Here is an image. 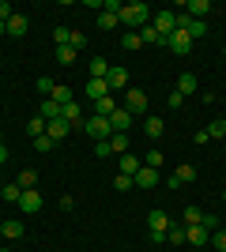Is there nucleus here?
<instances>
[{"instance_id": "1", "label": "nucleus", "mask_w": 226, "mask_h": 252, "mask_svg": "<svg viewBox=\"0 0 226 252\" xmlns=\"http://www.w3.org/2000/svg\"><path fill=\"white\" fill-rule=\"evenodd\" d=\"M117 19L125 23V27H132V31H143L147 19H151V8H147V4H121Z\"/></svg>"}, {"instance_id": "2", "label": "nucleus", "mask_w": 226, "mask_h": 252, "mask_svg": "<svg viewBox=\"0 0 226 252\" xmlns=\"http://www.w3.org/2000/svg\"><path fill=\"white\" fill-rule=\"evenodd\" d=\"M75 128H79V132H87V136L95 139V143H102V139H109V136H113V128H109V121H106V117H87L83 125H75ZM75 128H72V132H75Z\"/></svg>"}, {"instance_id": "3", "label": "nucleus", "mask_w": 226, "mask_h": 252, "mask_svg": "<svg viewBox=\"0 0 226 252\" xmlns=\"http://www.w3.org/2000/svg\"><path fill=\"white\" fill-rule=\"evenodd\" d=\"M117 11H121L117 0H106V4H102V11H98V31H113V27H121Z\"/></svg>"}, {"instance_id": "4", "label": "nucleus", "mask_w": 226, "mask_h": 252, "mask_svg": "<svg viewBox=\"0 0 226 252\" xmlns=\"http://www.w3.org/2000/svg\"><path fill=\"white\" fill-rule=\"evenodd\" d=\"M151 27H155L162 38H170V34L177 31V15H173V11H151Z\"/></svg>"}, {"instance_id": "5", "label": "nucleus", "mask_w": 226, "mask_h": 252, "mask_svg": "<svg viewBox=\"0 0 226 252\" xmlns=\"http://www.w3.org/2000/svg\"><path fill=\"white\" fill-rule=\"evenodd\" d=\"M125 109H129L132 117H143L147 113V94L136 91V87H129V91H125Z\"/></svg>"}, {"instance_id": "6", "label": "nucleus", "mask_w": 226, "mask_h": 252, "mask_svg": "<svg viewBox=\"0 0 226 252\" xmlns=\"http://www.w3.org/2000/svg\"><path fill=\"white\" fill-rule=\"evenodd\" d=\"M42 192H34V189H23V196H19V207H23V215H38L42 211Z\"/></svg>"}, {"instance_id": "7", "label": "nucleus", "mask_w": 226, "mask_h": 252, "mask_svg": "<svg viewBox=\"0 0 226 252\" xmlns=\"http://www.w3.org/2000/svg\"><path fill=\"white\" fill-rule=\"evenodd\" d=\"M162 45H170V49L177 53V57H185V53L193 49V38H189V34H185V31H173L170 38H162Z\"/></svg>"}, {"instance_id": "8", "label": "nucleus", "mask_w": 226, "mask_h": 252, "mask_svg": "<svg viewBox=\"0 0 226 252\" xmlns=\"http://www.w3.org/2000/svg\"><path fill=\"white\" fill-rule=\"evenodd\" d=\"M106 87H109V94H117V91H129V68H109Z\"/></svg>"}, {"instance_id": "9", "label": "nucleus", "mask_w": 226, "mask_h": 252, "mask_svg": "<svg viewBox=\"0 0 226 252\" xmlns=\"http://www.w3.org/2000/svg\"><path fill=\"white\" fill-rule=\"evenodd\" d=\"M45 136L53 139V143H61L65 136H72V125H68L65 117H57V121H49V125H45Z\"/></svg>"}, {"instance_id": "10", "label": "nucleus", "mask_w": 226, "mask_h": 252, "mask_svg": "<svg viewBox=\"0 0 226 252\" xmlns=\"http://www.w3.org/2000/svg\"><path fill=\"white\" fill-rule=\"evenodd\" d=\"M132 185H136V189H155V185H159V169H151V166H140V173H136V177H132Z\"/></svg>"}, {"instance_id": "11", "label": "nucleus", "mask_w": 226, "mask_h": 252, "mask_svg": "<svg viewBox=\"0 0 226 252\" xmlns=\"http://www.w3.org/2000/svg\"><path fill=\"white\" fill-rule=\"evenodd\" d=\"M147 230L151 233H166L170 230V215H166V211H151L147 215Z\"/></svg>"}, {"instance_id": "12", "label": "nucleus", "mask_w": 226, "mask_h": 252, "mask_svg": "<svg viewBox=\"0 0 226 252\" xmlns=\"http://www.w3.org/2000/svg\"><path fill=\"white\" fill-rule=\"evenodd\" d=\"M196 87H200L196 72H181V79H177V94H181V98H189V94H196Z\"/></svg>"}, {"instance_id": "13", "label": "nucleus", "mask_w": 226, "mask_h": 252, "mask_svg": "<svg viewBox=\"0 0 226 252\" xmlns=\"http://www.w3.org/2000/svg\"><path fill=\"white\" fill-rule=\"evenodd\" d=\"M117 109H121V105H117V98H113V94H106V98H98V102H95V117H106V121L117 113Z\"/></svg>"}, {"instance_id": "14", "label": "nucleus", "mask_w": 226, "mask_h": 252, "mask_svg": "<svg viewBox=\"0 0 226 252\" xmlns=\"http://www.w3.org/2000/svg\"><path fill=\"white\" fill-rule=\"evenodd\" d=\"M117 166H121V173H125V177H136V173H140V166H143V158H136V155H121V158H117Z\"/></svg>"}, {"instance_id": "15", "label": "nucleus", "mask_w": 226, "mask_h": 252, "mask_svg": "<svg viewBox=\"0 0 226 252\" xmlns=\"http://www.w3.org/2000/svg\"><path fill=\"white\" fill-rule=\"evenodd\" d=\"M109 128H113V132H129V128H132V113L125 109V105H121L117 113L109 117Z\"/></svg>"}, {"instance_id": "16", "label": "nucleus", "mask_w": 226, "mask_h": 252, "mask_svg": "<svg viewBox=\"0 0 226 252\" xmlns=\"http://www.w3.org/2000/svg\"><path fill=\"white\" fill-rule=\"evenodd\" d=\"M87 72H91V79H106V75H109V61H106V57H91Z\"/></svg>"}, {"instance_id": "17", "label": "nucleus", "mask_w": 226, "mask_h": 252, "mask_svg": "<svg viewBox=\"0 0 226 252\" xmlns=\"http://www.w3.org/2000/svg\"><path fill=\"white\" fill-rule=\"evenodd\" d=\"M109 151H113V155H129V132H113V136H109Z\"/></svg>"}, {"instance_id": "18", "label": "nucleus", "mask_w": 226, "mask_h": 252, "mask_svg": "<svg viewBox=\"0 0 226 252\" xmlns=\"http://www.w3.org/2000/svg\"><path fill=\"white\" fill-rule=\"evenodd\" d=\"M185 34H189L193 42H200V38L207 34V23H204V19H193V15H189V23H185Z\"/></svg>"}, {"instance_id": "19", "label": "nucleus", "mask_w": 226, "mask_h": 252, "mask_svg": "<svg viewBox=\"0 0 226 252\" xmlns=\"http://www.w3.org/2000/svg\"><path fill=\"white\" fill-rule=\"evenodd\" d=\"M4 27H8V34H27V27H31V19H27L23 11H15V15H11V19L4 23Z\"/></svg>"}, {"instance_id": "20", "label": "nucleus", "mask_w": 226, "mask_h": 252, "mask_svg": "<svg viewBox=\"0 0 226 252\" xmlns=\"http://www.w3.org/2000/svg\"><path fill=\"white\" fill-rule=\"evenodd\" d=\"M109 94V87H106V79H87V98H106Z\"/></svg>"}, {"instance_id": "21", "label": "nucleus", "mask_w": 226, "mask_h": 252, "mask_svg": "<svg viewBox=\"0 0 226 252\" xmlns=\"http://www.w3.org/2000/svg\"><path fill=\"white\" fill-rule=\"evenodd\" d=\"M162 132H166V125H162V117H147V121H143V136L159 139Z\"/></svg>"}, {"instance_id": "22", "label": "nucleus", "mask_w": 226, "mask_h": 252, "mask_svg": "<svg viewBox=\"0 0 226 252\" xmlns=\"http://www.w3.org/2000/svg\"><path fill=\"white\" fill-rule=\"evenodd\" d=\"M38 117H42L45 125H49V121H57V117H61V105H57L53 98H45V102H42V109H38Z\"/></svg>"}, {"instance_id": "23", "label": "nucleus", "mask_w": 226, "mask_h": 252, "mask_svg": "<svg viewBox=\"0 0 226 252\" xmlns=\"http://www.w3.org/2000/svg\"><path fill=\"white\" fill-rule=\"evenodd\" d=\"M185 241L189 245H207V230L204 226H185Z\"/></svg>"}, {"instance_id": "24", "label": "nucleus", "mask_w": 226, "mask_h": 252, "mask_svg": "<svg viewBox=\"0 0 226 252\" xmlns=\"http://www.w3.org/2000/svg\"><path fill=\"white\" fill-rule=\"evenodd\" d=\"M185 11H189L193 19H204L207 11H211V4H207V0H189V4H185Z\"/></svg>"}, {"instance_id": "25", "label": "nucleus", "mask_w": 226, "mask_h": 252, "mask_svg": "<svg viewBox=\"0 0 226 252\" xmlns=\"http://www.w3.org/2000/svg\"><path fill=\"white\" fill-rule=\"evenodd\" d=\"M136 34H140V42H143V45H162V34L155 31L151 23H147V27H143V31H136Z\"/></svg>"}, {"instance_id": "26", "label": "nucleus", "mask_w": 226, "mask_h": 252, "mask_svg": "<svg viewBox=\"0 0 226 252\" xmlns=\"http://www.w3.org/2000/svg\"><path fill=\"white\" fill-rule=\"evenodd\" d=\"M173 181H177V185H193V181H196V169L193 166H177V169H173Z\"/></svg>"}, {"instance_id": "27", "label": "nucleus", "mask_w": 226, "mask_h": 252, "mask_svg": "<svg viewBox=\"0 0 226 252\" xmlns=\"http://www.w3.org/2000/svg\"><path fill=\"white\" fill-rule=\"evenodd\" d=\"M0 233L11 237V241H19V237H23V222H0Z\"/></svg>"}, {"instance_id": "28", "label": "nucleus", "mask_w": 226, "mask_h": 252, "mask_svg": "<svg viewBox=\"0 0 226 252\" xmlns=\"http://www.w3.org/2000/svg\"><path fill=\"white\" fill-rule=\"evenodd\" d=\"M49 98H53V102L61 105V109H65V105L72 102V91H68V87H61V83H57V87H53V94H49Z\"/></svg>"}, {"instance_id": "29", "label": "nucleus", "mask_w": 226, "mask_h": 252, "mask_svg": "<svg viewBox=\"0 0 226 252\" xmlns=\"http://www.w3.org/2000/svg\"><path fill=\"white\" fill-rule=\"evenodd\" d=\"M57 64H65V68L75 64V49H72V45H57Z\"/></svg>"}, {"instance_id": "30", "label": "nucleus", "mask_w": 226, "mask_h": 252, "mask_svg": "<svg viewBox=\"0 0 226 252\" xmlns=\"http://www.w3.org/2000/svg\"><path fill=\"white\" fill-rule=\"evenodd\" d=\"M200 222H204V211L196 207V203H193V207H185V226H200Z\"/></svg>"}, {"instance_id": "31", "label": "nucleus", "mask_w": 226, "mask_h": 252, "mask_svg": "<svg viewBox=\"0 0 226 252\" xmlns=\"http://www.w3.org/2000/svg\"><path fill=\"white\" fill-rule=\"evenodd\" d=\"M27 136H31V139L45 136V121H42V117H34V121H27Z\"/></svg>"}, {"instance_id": "32", "label": "nucleus", "mask_w": 226, "mask_h": 252, "mask_svg": "<svg viewBox=\"0 0 226 252\" xmlns=\"http://www.w3.org/2000/svg\"><path fill=\"white\" fill-rule=\"evenodd\" d=\"M0 196H4V200H8V203H19L23 189H19V185H0Z\"/></svg>"}, {"instance_id": "33", "label": "nucleus", "mask_w": 226, "mask_h": 252, "mask_svg": "<svg viewBox=\"0 0 226 252\" xmlns=\"http://www.w3.org/2000/svg\"><path fill=\"white\" fill-rule=\"evenodd\" d=\"M166 241H170L173 249H177V245H185V226H170V230H166Z\"/></svg>"}, {"instance_id": "34", "label": "nucleus", "mask_w": 226, "mask_h": 252, "mask_svg": "<svg viewBox=\"0 0 226 252\" xmlns=\"http://www.w3.org/2000/svg\"><path fill=\"white\" fill-rule=\"evenodd\" d=\"M15 185H19V189H34V185H38V173H34V169H23Z\"/></svg>"}, {"instance_id": "35", "label": "nucleus", "mask_w": 226, "mask_h": 252, "mask_svg": "<svg viewBox=\"0 0 226 252\" xmlns=\"http://www.w3.org/2000/svg\"><path fill=\"white\" fill-rule=\"evenodd\" d=\"M53 147H57V143H53L49 136H38V139H34V151H38V155H49Z\"/></svg>"}, {"instance_id": "36", "label": "nucleus", "mask_w": 226, "mask_h": 252, "mask_svg": "<svg viewBox=\"0 0 226 252\" xmlns=\"http://www.w3.org/2000/svg\"><path fill=\"white\" fill-rule=\"evenodd\" d=\"M162 162H166V158H162V151H147V155H143V166H151V169H159Z\"/></svg>"}, {"instance_id": "37", "label": "nucleus", "mask_w": 226, "mask_h": 252, "mask_svg": "<svg viewBox=\"0 0 226 252\" xmlns=\"http://www.w3.org/2000/svg\"><path fill=\"white\" fill-rule=\"evenodd\" d=\"M207 136H211V139H223L226 136V121H211V125H207Z\"/></svg>"}, {"instance_id": "38", "label": "nucleus", "mask_w": 226, "mask_h": 252, "mask_svg": "<svg viewBox=\"0 0 226 252\" xmlns=\"http://www.w3.org/2000/svg\"><path fill=\"white\" fill-rule=\"evenodd\" d=\"M121 45H125V49H140V34H136V31H129V34H125V38H121Z\"/></svg>"}, {"instance_id": "39", "label": "nucleus", "mask_w": 226, "mask_h": 252, "mask_svg": "<svg viewBox=\"0 0 226 252\" xmlns=\"http://www.w3.org/2000/svg\"><path fill=\"white\" fill-rule=\"evenodd\" d=\"M113 189H117V192H129V189H136V185H132V177L117 173V177H113Z\"/></svg>"}, {"instance_id": "40", "label": "nucleus", "mask_w": 226, "mask_h": 252, "mask_svg": "<svg viewBox=\"0 0 226 252\" xmlns=\"http://www.w3.org/2000/svg\"><path fill=\"white\" fill-rule=\"evenodd\" d=\"M68 38H72V31H68V27H57V31H53V42H57V45H68Z\"/></svg>"}, {"instance_id": "41", "label": "nucleus", "mask_w": 226, "mask_h": 252, "mask_svg": "<svg viewBox=\"0 0 226 252\" xmlns=\"http://www.w3.org/2000/svg\"><path fill=\"white\" fill-rule=\"evenodd\" d=\"M68 45H72V49H75V53L83 49V45H87V38H83V31H72V38H68Z\"/></svg>"}, {"instance_id": "42", "label": "nucleus", "mask_w": 226, "mask_h": 252, "mask_svg": "<svg viewBox=\"0 0 226 252\" xmlns=\"http://www.w3.org/2000/svg\"><path fill=\"white\" fill-rule=\"evenodd\" d=\"M53 87H57V83H53V79H45V75H42V79H38V91H42V94H45V98L53 94Z\"/></svg>"}, {"instance_id": "43", "label": "nucleus", "mask_w": 226, "mask_h": 252, "mask_svg": "<svg viewBox=\"0 0 226 252\" xmlns=\"http://www.w3.org/2000/svg\"><path fill=\"white\" fill-rule=\"evenodd\" d=\"M95 155H98V158H109V155H113V151H109V139H102V143H95Z\"/></svg>"}, {"instance_id": "44", "label": "nucleus", "mask_w": 226, "mask_h": 252, "mask_svg": "<svg viewBox=\"0 0 226 252\" xmlns=\"http://www.w3.org/2000/svg\"><path fill=\"white\" fill-rule=\"evenodd\" d=\"M11 15H15V8H11V4H4V0H0V23H8Z\"/></svg>"}, {"instance_id": "45", "label": "nucleus", "mask_w": 226, "mask_h": 252, "mask_svg": "<svg viewBox=\"0 0 226 252\" xmlns=\"http://www.w3.org/2000/svg\"><path fill=\"white\" fill-rule=\"evenodd\" d=\"M211 245H215V249H223V252H226V230H215V237H211Z\"/></svg>"}, {"instance_id": "46", "label": "nucleus", "mask_w": 226, "mask_h": 252, "mask_svg": "<svg viewBox=\"0 0 226 252\" xmlns=\"http://www.w3.org/2000/svg\"><path fill=\"white\" fill-rule=\"evenodd\" d=\"M166 105H170V109H181V105H185V98L177 94V91H170V102H166Z\"/></svg>"}, {"instance_id": "47", "label": "nucleus", "mask_w": 226, "mask_h": 252, "mask_svg": "<svg viewBox=\"0 0 226 252\" xmlns=\"http://www.w3.org/2000/svg\"><path fill=\"white\" fill-rule=\"evenodd\" d=\"M193 143H200V147H204V143H211V136H207V128H204V132H196V136H193Z\"/></svg>"}, {"instance_id": "48", "label": "nucleus", "mask_w": 226, "mask_h": 252, "mask_svg": "<svg viewBox=\"0 0 226 252\" xmlns=\"http://www.w3.org/2000/svg\"><path fill=\"white\" fill-rule=\"evenodd\" d=\"M0 162H8V147L4 143H0Z\"/></svg>"}, {"instance_id": "49", "label": "nucleus", "mask_w": 226, "mask_h": 252, "mask_svg": "<svg viewBox=\"0 0 226 252\" xmlns=\"http://www.w3.org/2000/svg\"><path fill=\"white\" fill-rule=\"evenodd\" d=\"M4 34H8V27H4V23H0V38H4Z\"/></svg>"}, {"instance_id": "50", "label": "nucleus", "mask_w": 226, "mask_h": 252, "mask_svg": "<svg viewBox=\"0 0 226 252\" xmlns=\"http://www.w3.org/2000/svg\"><path fill=\"white\" fill-rule=\"evenodd\" d=\"M0 185H4V169H0Z\"/></svg>"}, {"instance_id": "51", "label": "nucleus", "mask_w": 226, "mask_h": 252, "mask_svg": "<svg viewBox=\"0 0 226 252\" xmlns=\"http://www.w3.org/2000/svg\"><path fill=\"white\" fill-rule=\"evenodd\" d=\"M0 143H4V132H0Z\"/></svg>"}, {"instance_id": "52", "label": "nucleus", "mask_w": 226, "mask_h": 252, "mask_svg": "<svg viewBox=\"0 0 226 252\" xmlns=\"http://www.w3.org/2000/svg\"><path fill=\"white\" fill-rule=\"evenodd\" d=\"M223 203H226V192H223Z\"/></svg>"}, {"instance_id": "53", "label": "nucleus", "mask_w": 226, "mask_h": 252, "mask_svg": "<svg viewBox=\"0 0 226 252\" xmlns=\"http://www.w3.org/2000/svg\"><path fill=\"white\" fill-rule=\"evenodd\" d=\"M223 57H226V45H223Z\"/></svg>"}, {"instance_id": "54", "label": "nucleus", "mask_w": 226, "mask_h": 252, "mask_svg": "<svg viewBox=\"0 0 226 252\" xmlns=\"http://www.w3.org/2000/svg\"><path fill=\"white\" fill-rule=\"evenodd\" d=\"M0 252H8V249H0Z\"/></svg>"}]
</instances>
